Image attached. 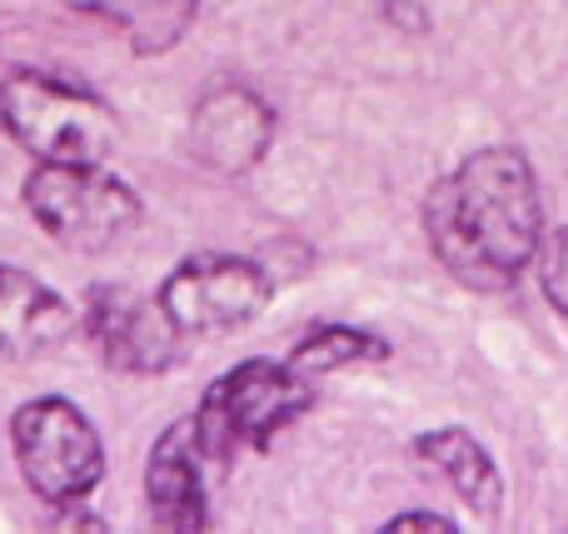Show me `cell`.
<instances>
[{
  "instance_id": "1",
  "label": "cell",
  "mask_w": 568,
  "mask_h": 534,
  "mask_svg": "<svg viewBox=\"0 0 568 534\" xmlns=\"http://www.w3.org/2000/svg\"><path fill=\"white\" fill-rule=\"evenodd\" d=\"M424 235L434 260L459 285L499 295L539 265L544 250V195L529 155L514 145H484L464 155L424 195Z\"/></svg>"
},
{
  "instance_id": "2",
  "label": "cell",
  "mask_w": 568,
  "mask_h": 534,
  "mask_svg": "<svg viewBox=\"0 0 568 534\" xmlns=\"http://www.w3.org/2000/svg\"><path fill=\"white\" fill-rule=\"evenodd\" d=\"M0 125L26 155L50 165H105L115 150V115L75 80L16 70L0 80Z\"/></svg>"
},
{
  "instance_id": "3",
  "label": "cell",
  "mask_w": 568,
  "mask_h": 534,
  "mask_svg": "<svg viewBox=\"0 0 568 534\" xmlns=\"http://www.w3.org/2000/svg\"><path fill=\"white\" fill-rule=\"evenodd\" d=\"M314 405V385L300 380L284 360L250 355L220 380H210L200 395L195 435L210 465H235L240 450H265L284 425Z\"/></svg>"
},
{
  "instance_id": "4",
  "label": "cell",
  "mask_w": 568,
  "mask_h": 534,
  "mask_svg": "<svg viewBox=\"0 0 568 534\" xmlns=\"http://www.w3.org/2000/svg\"><path fill=\"white\" fill-rule=\"evenodd\" d=\"M20 200H26L30 220L75 255L115 250L145 215L140 195L120 175H110L105 165H50V160H40L20 185Z\"/></svg>"
},
{
  "instance_id": "5",
  "label": "cell",
  "mask_w": 568,
  "mask_h": 534,
  "mask_svg": "<svg viewBox=\"0 0 568 534\" xmlns=\"http://www.w3.org/2000/svg\"><path fill=\"white\" fill-rule=\"evenodd\" d=\"M10 455L45 505L75 510L105 480V445L85 410L65 395H40L10 415Z\"/></svg>"
},
{
  "instance_id": "6",
  "label": "cell",
  "mask_w": 568,
  "mask_h": 534,
  "mask_svg": "<svg viewBox=\"0 0 568 534\" xmlns=\"http://www.w3.org/2000/svg\"><path fill=\"white\" fill-rule=\"evenodd\" d=\"M160 305L175 320L185 340H210L245 330L255 315H265L275 300V280L265 265L245 255H225V250H200L185 255L165 280H160Z\"/></svg>"
},
{
  "instance_id": "7",
  "label": "cell",
  "mask_w": 568,
  "mask_h": 534,
  "mask_svg": "<svg viewBox=\"0 0 568 534\" xmlns=\"http://www.w3.org/2000/svg\"><path fill=\"white\" fill-rule=\"evenodd\" d=\"M80 330L95 355L120 375H160L180 360L185 335L165 315L160 295H140L130 285H90L80 305Z\"/></svg>"
},
{
  "instance_id": "8",
  "label": "cell",
  "mask_w": 568,
  "mask_h": 534,
  "mask_svg": "<svg viewBox=\"0 0 568 534\" xmlns=\"http://www.w3.org/2000/svg\"><path fill=\"white\" fill-rule=\"evenodd\" d=\"M275 140V110L245 85H215L195 100L190 115V150L205 160L210 170H240L260 165V155Z\"/></svg>"
},
{
  "instance_id": "9",
  "label": "cell",
  "mask_w": 568,
  "mask_h": 534,
  "mask_svg": "<svg viewBox=\"0 0 568 534\" xmlns=\"http://www.w3.org/2000/svg\"><path fill=\"white\" fill-rule=\"evenodd\" d=\"M205 450H200L195 420H175L160 430L155 450L145 460V505L160 530H205L210 495H205Z\"/></svg>"
},
{
  "instance_id": "10",
  "label": "cell",
  "mask_w": 568,
  "mask_h": 534,
  "mask_svg": "<svg viewBox=\"0 0 568 534\" xmlns=\"http://www.w3.org/2000/svg\"><path fill=\"white\" fill-rule=\"evenodd\" d=\"M75 330V310L30 270L0 265V360H36Z\"/></svg>"
},
{
  "instance_id": "11",
  "label": "cell",
  "mask_w": 568,
  "mask_h": 534,
  "mask_svg": "<svg viewBox=\"0 0 568 534\" xmlns=\"http://www.w3.org/2000/svg\"><path fill=\"white\" fill-rule=\"evenodd\" d=\"M414 455L424 460L429 470H439L444 480L454 485V495L474 510V515L494 520L504 510V475L494 465V455L459 425H444L429 430V435L414 440Z\"/></svg>"
},
{
  "instance_id": "12",
  "label": "cell",
  "mask_w": 568,
  "mask_h": 534,
  "mask_svg": "<svg viewBox=\"0 0 568 534\" xmlns=\"http://www.w3.org/2000/svg\"><path fill=\"white\" fill-rule=\"evenodd\" d=\"M65 6L115 26L135 56H165L195 26V0H65Z\"/></svg>"
},
{
  "instance_id": "13",
  "label": "cell",
  "mask_w": 568,
  "mask_h": 534,
  "mask_svg": "<svg viewBox=\"0 0 568 534\" xmlns=\"http://www.w3.org/2000/svg\"><path fill=\"white\" fill-rule=\"evenodd\" d=\"M384 355H389V345H384L379 335H369V330H359V325H320L314 335H304L300 345L290 350L284 365H290L300 380L320 385V380L334 375V370L369 365V360H384Z\"/></svg>"
},
{
  "instance_id": "14",
  "label": "cell",
  "mask_w": 568,
  "mask_h": 534,
  "mask_svg": "<svg viewBox=\"0 0 568 534\" xmlns=\"http://www.w3.org/2000/svg\"><path fill=\"white\" fill-rule=\"evenodd\" d=\"M539 285L549 295V305L559 310V320L568 325V225H559L539 250Z\"/></svg>"
},
{
  "instance_id": "15",
  "label": "cell",
  "mask_w": 568,
  "mask_h": 534,
  "mask_svg": "<svg viewBox=\"0 0 568 534\" xmlns=\"http://www.w3.org/2000/svg\"><path fill=\"white\" fill-rule=\"evenodd\" d=\"M414 530H429V534H454L459 525H454L449 515H434V510H409V515H394L389 525H384V534H414Z\"/></svg>"
}]
</instances>
